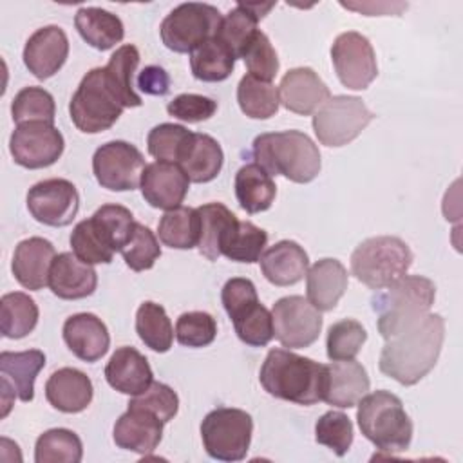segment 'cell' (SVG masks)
Wrapping results in <instances>:
<instances>
[{
    "mask_svg": "<svg viewBox=\"0 0 463 463\" xmlns=\"http://www.w3.org/2000/svg\"><path fill=\"white\" fill-rule=\"evenodd\" d=\"M445 320L438 313H427L421 320L385 340L380 353V371L402 385H414L427 376L441 353Z\"/></svg>",
    "mask_w": 463,
    "mask_h": 463,
    "instance_id": "1",
    "label": "cell"
},
{
    "mask_svg": "<svg viewBox=\"0 0 463 463\" xmlns=\"http://www.w3.org/2000/svg\"><path fill=\"white\" fill-rule=\"evenodd\" d=\"M259 382L268 394L279 400L315 405L322 402L326 365L289 349H271L259 371Z\"/></svg>",
    "mask_w": 463,
    "mask_h": 463,
    "instance_id": "2",
    "label": "cell"
},
{
    "mask_svg": "<svg viewBox=\"0 0 463 463\" xmlns=\"http://www.w3.org/2000/svg\"><path fill=\"white\" fill-rule=\"evenodd\" d=\"M251 154L269 175H284L300 184L313 181L322 168L318 146L300 130L260 134L253 139Z\"/></svg>",
    "mask_w": 463,
    "mask_h": 463,
    "instance_id": "3",
    "label": "cell"
},
{
    "mask_svg": "<svg viewBox=\"0 0 463 463\" xmlns=\"http://www.w3.org/2000/svg\"><path fill=\"white\" fill-rule=\"evenodd\" d=\"M436 298V286L423 275H403L387 288L376 289L371 307L378 315V331L389 340L421 320Z\"/></svg>",
    "mask_w": 463,
    "mask_h": 463,
    "instance_id": "4",
    "label": "cell"
},
{
    "mask_svg": "<svg viewBox=\"0 0 463 463\" xmlns=\"http://www.w3.org/2000/svg\"><path fill=\"white\" fill-rule=\"evenodd\" d=\"M356 421L362 434L382 452H405L412 441V421L403 402L389 391L365 394L358 403Z\"/></svg>",
    "mask_w": 463,
    "mask_h": 463,
    "instance_id": "5",
    "label": "cell"
},
{
    "mask_svg": "<svg viewBox=\"0 0 463 463\" xmlns=\"http://www.w3.org/2000/svg\"><path fill=\"white\" fill-rule=\"evenodd\" d=\"M412 264L411 248L394 235L362 241L351 253L353 275L371 289H382L407 275Z\"/></svg>",
    "mask_w": 463,
    "mask_h": 463,
    "instance_id": "6",
    "label": "cell"
},
{
    "mask_svg": "<svg viewBox=\"0 0 463 463\" xmlns=\"http://www.w3.org/2000/svg\"><path fill=\"white\" fill-rule=\"evenodd\" d=\"M123 103L112 89L105 69H90L80 81L69 103V114L78 130L98 134L109 130L121 116Z\"/></svg>",
    "mask_w": 463,
    "mask_h": 463,
    "instance_id": "7",
    "label": "cell"
},
{
    "mask_svg": "<svg viewBox=\"0 0 463 463\" xmlns=\"http://www.w3.org/2000/svg\"><path fill=\"white\" fill-rule=\"evenodd\" d=\"M253 434L251 416L235 407H217L201 423V439L206 454L219 461L246 458Z\"/></svg>",
    "mask_w": 463,
    "mask_h": 463,
    "instance_id": "8",
    "label": "cell"
},
{
    "mask_svg": "<svg viewBox=\"0 0 463 463\" xmlns=\"http://www.w3.org/2000/svg\"><path fill=\"white\" fill-rule=\"evenodd\" d=\"M222 14L215 5L184 2L174 7L161 22L163 43L174 52H192L199 43L217 34Z\"/></svg>",
    "mask_w": 463,
    "mask_h": 463,
    "instance_id": "9",
    "label": "cell"
},
{
    "mask_svg": "<svg viewBox=\"0 0 463 463\" xmlns=\"http://www.w3.org/2000/svg\"><path fill=\"white\" fill-rule=\"evenodd\" d=\"M373 118L374 114L360 98L338 94L313 114V130L322 145L344 146L356 139Z\"/></svg>",
    "mask_w": 463,
    "mask_h": 463,
    "instance_id": "10",
    "label": "cell"
},
{
    "mask_svg": "<svg viewBox=\"0 0 463 463\" xmlns=\"http://www.w3.org/2000/svg\"><path fill=\"white\" fill-rule=\"evenodd\" d=\"M273 336L288 349H304L318 340L322 331L320 311L304 297L289 295L273 304Z\"/></svg>",
    "mask_w": 463,
    "mask_h": 463,
    "instance_id": "11",
    "label": "cell"
},
{
    "mask_svg": "<svg viewBox=\"0 0 463 463\" xmlns=\"http://www.w3.org/2000/svg\"><path fill=\"white\" fill-rule=\"evenodd\" d=\"M145 166L143 154L127 141H109L92 156L96 181L112 192L136 190L141 184Z\"/></svg>",
    "mask_w": 463,
    "mask_h": 463,
    "instance_id": "12",
    "label": "cell"
},
{
    "mask_svg": "<svg viewBox=\"0 0 463 463\" xmlns=\"http://www.w3.org/2000/svg\"><path fill=\"white\" fill-rule=\"evenodd\" d=\"M331 61L340 83L353 90L367 89L378 76L374 49L371 42L356 31H347L335 38Z\"/></svg>",
    "mask_w": 463,
    "mask_h": 463,
    "instance_id": "13",
    "label": "cell"
},
{
    "mask_svg": "<svg viewBox=\"0 0 463 463\" xmlns=\"http://www.w3.org/2000/svg\"><path fill=\"white\" fill-rule=\"evenodd\" d=\"M63 148V136L52 123H22L9 137V152L14 163L29 170L54 165Z\"/></svg>",
    "mask_w": 463,
    "mask_h": 463,
    "instance_id": "14",
    "label": "cell"
},
{
    "mask_svg": "<svg viewBox=\"0 0 463 463\" xmlns=\"http://www.w3.org/2000/svg\"><path fill=\"white\" fill-rule=\"evenodd\" d=\"M27 210L34 221L61 228L74 221L80 210V194L67 179H45L29 188Z\"/></svg>",
    "mask_w": 463,
    "mask_h": 463,
    "instance_id": "15",
    "label": "cell"
},
{
    "mask_svg": "<svg viewBox=\"0 0 463 463\" xmlns=\"http://www.w3.org/2000/svg\"><path fill=\"white\" fill-rule=\"evenodd\" d=\"M45 365V354L40 349L2 351L0 353V391L2 418L9 414L14 398L31 402L34 398V380Z\"/></svg>",
    "mask_w": 463,
    "mask_h": 463,
    "instance_id": "16",
    "label": "cell"
},
{
    "mask_svg": "<svg viewBox=\"0 0 463 463\" xmlns=\"http://www.w3.org/2000/svg\"><path fill=\"white\" fill-rule=\"evenodd\" d=\"M139 188L152 208L174 210L184 201L190 179L177 163L154 161L145 166Z\"/></svg>",
    "mask_w": 463,
    "mask_h": 463,
    "instance_id": "17",
    "label": "cell"
},
{
    "mask_svg": "<svg viewBox=\"0 0 463 463\" xmlns=\"http://www.w3.org/2000/svg\"><path fill=\"white\" fill-rule=\"evenodd\" d=\"M69 56V38L60 25L36 29L25 42L24 63L33 76L47 80L54 76Z\"/></svg>",
    "mask_w": 463,
    "mask_h": 463,
    "instance_id": "18",
    "label": "cell"
},
{
    "mask_svg": "<svg viewBox=\"0 0 463 463\" xmlns=\"http://www.w3.org/2000/svg\"><path fill=\"white\" fill-rule=\"evenodd\" d=\"M329 98V87L311 67H295L288 71L279 85L280 103L300 116L315 114Z\"/></svg>",
    "mask_w": 463,
    "mask_h": 463,
    "instance_id": "19",
    "label": "cell"
},
{
    "mask_svg": "<svg viewBox=\"0 0 463 463\" xmlns=\"http://www.w3.org/2000/svg\"><path fill=\"white\" fill-rule=\"evenodd\" d=\"M365 367L353 360H331L326 365V383L322 402L338 409L354 407L369 391Z\"/></svg>",
    "mask_w": 463,
    "mask_h": 463,
    "instance_id": "20",
    "label": "cell"
},
{
    "mask_svg": "<svg viewBox=\"0 0 463 463\" xmlns=\"http://www.w3.org/2000/svg\"><path fill=\"white\" fill-rule=\"evenodd\" d=\"M163 425L154 412L128 405L127 412L116 420L112 438L119 449L146 456L157 449L163 438Z\"/></svg>",
    "mask_w": 463,
    "mask_h": 463,
    "instance_id": "21",
    "label": "cell"
},
{
    "mask_svg": "<svg viewBox=\"0 0 463 463\" xmlns=\"http://www.w3.org/2000/svg\"><path fill=\"white\" fill-rule=\"evenodd\" d=\"M56 250L51 241L43 237H29L16 244L11 269L20 286L31 291H38L49 286V273Z\"/></svg>",
    "mask_w": 463,
    "mask_h": 463,
    "instance_id": "22",
    "label": "cell"
},
{
    "mask_svg": "<svg viewBox=\"0 0 463 463\" xmlns=\"http://www.w3.org/2000/svg\"><path fill=\"white\" fill-rule=\"evenodd\" d=\"M96 286L98 273L92 264L80 260L71 251L54 257L49 273V288L58 298L80 300L92 295Z\"/></svg>",
    "mask_w": 463,
    "mask_h": 463,
    "instance_id": "23",
    "label": "cell"
},
{
    "mask_svg": "<svg viewBox=\"0 0 463 463\" xmlns=\"http://www.w3.org/2000/svg\"><path fill=\"white\" fill-rule=\"evenodd\" d=\"M67 347L83 362H98L110 345V335L103 320L92 313H76L63 322Z\"/></svg>",
    "mask_w": 463,
    "mask_h": 463,
    "instance_id": "24",
    "label": "cell"
},
{
    "mask_svg": "<svg viewBox=\"0 0 463 463\" xmlns=\"http://www.w3.org/2000/svg\"><path fill=\"white\" fill-rule=\"evenodd\" d=\"M107 383L128 396H137L145 392L152 382L154 373L148 360L136 347H118L105 365Z\"/></svg>",
    "mask_w": 463,
    "mask_h": 463,
    "instance_id": "25",
    "label": "cell"
},
{
    "mask_svg": "<svg viewBox=\"0 0 463 463\" xmlns=\"http://www.w3.org/2000/svg\"><path fill=\"white\" fill-rule=\"evenodd\" d=\"M94 396L90 378L74 367L54 371L45 382V398L60 412L76 414L85 411Z\"/></svg>",
    "mask_w": 463,
    "mask_h": 463,
    "instance_id": "26",
    "label": "cell"
},
{
    "mask_svg": "<svg viewBox=\"0 0 463 463\" xmlns=\"http://www.w3.org/2000/svg\"><path fill=\"white\" fill-rule=\"evenodd\" d=\"M275 7V2L259 4L239 2L226 16H222L221 25L217 29V38L233 52L235 58H242L244 51L251 43L253 36L257 34V24L262 20L269 9Z\"/></svg>",
    "mask_w": 463,
    "mask_h": 463,
    "instance_id": "27",
    "label": "cell"
},
{
    "mask_svg": "<svg viewBox=\"0 0 463 463\" xmlns=\"http://www.w3.org/2000/svg\"><path fill=\"white\" fill-rule=\"evenodd\" d=\"M224 154L221 145L208 134L192 132L184 141L177 165L192 183H210L222 168Z\"/></svg>",
    "mask_w": 463,
    "mask_h": 463,
    "instance_id": "28",
    "label": "cell"
},
{
    "mask_svg": "<svg viewBox=\"0 0 463 463\" xmlns=\"http://www.w3.org/2000/svg\"><path fill=\"white\" fill-rule=\"evenodd\" d=\"M347 269L336 259H320L306 273L307 300L318 311H331L347 289Z\"/></svg>",
    "mask_w": 463,
    "mask_h": 463,
    "instance_id": "29",
    "label": "cell"
},
{
    "mask_svg": "<svg viewBox=\"0 0 463 463\" xmlns=\"http://www.w3.org/2000/svg\"><path fill=\"white\" fill-rule=\"evenodd\" d=\"M262 275L273 286H293L304 279L309 257L295 241H280L269 246L259 259Z\"/></svg>",
    "mask_w": 463,
    "mask_h": 463,
    "instance_id": "30",
    "label": "cell"
},
{
    "mask_svg": "<svg viewBox=\"0 0 463 463\" xmlns=\"http://www.w3.org/2000/svg\"><path fill=\"white\" fill-rule=\"evenodd\" d=\"M80 36L98 51H109L125 36L123 22L118 14L101 7H80L74 16Z\"/></svg>",
    "mask_w": 463,
    "mask_h": 463,
    "instance_id": "31",
    "label": "cell"
},
{
    "mask_svg": "<svg viewBox=\"0 0 463 463\" xmlns=\"http://www.w3.org/2000/svg\"><path fill=\"white\" fill-rule=\"evenodd\" d=\"M235 195L248 213L266 212L277 195L273 177L257 163H246L235 174Z\"/></svg>",
    "mask_w": 463,
    "mask_h": 463,
    "instance_id": "32",
    "label": "cell"
},
{
    "mask_svg": "<svg viewBox=\"0 0 463 463\" xmlns=\"http://www.w3.org/2000/svg\"><path fill=\"white\" fill-rule=\"evenodd\" d=\"M268 242L266 230L250 221L235 219L221 237V255L235 262L253 264L260 259Z\"/></svg>",
    "mask_w": 463,
    "mask_h": 463,
    "instance_id": "33",
    "label": "cell"
},
{
    "mask_svg": "<svg viewBox=\"0 0 463 463\" xmlns=\"http://www.w3.org/2000/svg\"><path fill=\"white\" fill-rule=\"evenodd\" d=\"M233 65V52L217 36L204 40L190 52L192 74L201 81H224L232 74Z\"/></svg>",
    "mask_w": 463,
    "mask_h": 463,
    "instance_id": "34",
    "label": "cell"
},
{
    "mask_svg": "<svg viewBox=\"0 0 463 463\" xmlns=\"http://www.w3.org/2000/svg\"><path fill=\"white\" fill-rule=\"evenodd\" d=\"M199 233V212L197 208L190 206H177L174 210H166L157 224L159 241L174 250H190L197 246Z\"/></svg>",
    "mask_w": 463,
    "mask_h": 463,
    "instance_id": "35",
    "label": "cell"
},
{
    "mask_svg": "<svg viewBox=\"0 0 463 463\" xmlns=\"http://www.w3.org/2000/svg\"><path fill=\"white\" fill-rule=\"evenodd\" d=\"M36 302L22 291L5 293L0 298V331L5 338H24L38 324Z\"/></svg>",
    "mask_w": 463,
    "mask_h": 463,
    "instance_id": "36",
    "label": "cell"
},
{
    "mask_svg": "<svg viewBox=\"0 0 463 463\" xmlns=\"http://www.w3.org/2000/svg\"><path fill=\"white\" fill-rule=\"evenodd\" d=\"M137 65H139V51L136 45L127 43L116 49L109 63L103 67L112 89L119 96L125 109L143 105L139 94L134 90V72Z\"/></svg>",
    "mask_w": 463,
    "mask_h": 463,
    "instance_id": "37",
    "label": "cell"
},
{
    "mask_svg": "<svg viewBox=\"0 0 463 463\" xmlns=\"http://www.w3.org/2000/svg\"><path fill=\"white\" fill-rule=\"evenodd\" d=\"M237 101L241 110L251 119H268L277 114L280 105L279 89L271 81L259 80L251 74L241 78Z\"/></svg>",
    "mask_w": 463,
    "mask_h": 463,
    "instance_id": "38",
    "label": "cell"
},
{
    "mask_svg": "<svg viewBox=\"0 0 463 463\" xmlns=\"http://www.w3.org/2000/svg\"><path fill=\"white\" fill-rule=\"evenodd\" d=\"M136 333L141 342L156 353H166L174 342V327L165 307L152 300H146L137 307Z\"/></svg>",
    "mask_w": 463,
    "mask_h": 463,
    "instance_id": "39",
    "label": "cell"
},
{
    "mask_svg": "<svg viewBox=\"0 0 463 463\" xmlns=\"http://www.w3.org/2000/svg\"><path fill=\"white\" fill-rule=\"evenodd\" d=\"M83 445L76 432L69 429H49L38 436L34 445L36 463H80Z\"/></svg>",
    "mask_w": 463,
    "mask_h": 463,
    "instance_id": "40",
    "label": "cell"
},
{
    "mask_svg": "<svg viewBox=\"0 0 463 463\" xmlns=\"http://www.w3.org/2000/svg\"><path fill=\"white\" fill-rule=\"evenodd\" d=\"M90 221L105 244L116 253L125 248L132 237L136 221L128 208L121 204H103L92 215Z\"/></svg>",
    "mask_w": 463,
    "mask_h": 463,
    "instance_id": "41",
    "label": "cell"
},
{
    "mask_svg": "<svg viewBox=\"0 0 463 463\" xmlns=\"http://www.w3.org/2000/svg\"><path fill=\"white\" fill-rule=\"evenodd\" d=\"M201 219L199 233V253L208 260H217L221 257V237L224 230L237 219L232 210L222 203H208L197 208Z\"/></svg>",
    "mask_w": 463,
    "mask_h": 463,
    "instance_id": "42",
    "label": "cell"
},
{
    "mask_svg": "<svg viewBox=\"0 0 463 463\" xmlns=\"http://www.w3.org/2000/svg\"><path fill=\"white\" fill-rule=\"evenodd\" d=\"M56 105L54 98L43 87H24L11 103V116L16 125L22 123H52L54 125Z\"/></svg>",
    "mask_w": 463,
    "mask_h": 463,
    "instance_id": "43",
    "label": "cell"
},
{
    "mask_svg": "<svg viewBox=\"0 0 463 463\" xmlns=\"http://www.w3.org/2000/svg\"><path fill=\"white\" fill-rule=\"evenodd\" d=\"M235 333L241 342L251 347H264L273 338V318L271 311L262 306L260 302H255L248 306L242 313H239L235 318H232Z\"/></svg>",
    "mask_w": 463,
    "mask_h": 463,
    "instance_id": "44",
    "label": "cell"
},
{
    "mask_svg": "<svg viewBox=\"0 0 463 463\" xmlns=\"http://www.w3.org/2000/svg\"><path fill=\"white\" fill-rule=\"evenodd\" d=\"M367 340V333L358 320L344 318L335 322L326 338L329 360H353Z\"/></svg>",
    "mask_w": 463,
    "mask_h": 463,
    "instance_id": "45",
    "label": "cell"
},
{
    "mask_svg": "<svg viewBox=\"0 0 463 463\" xmlns=\"http://www.w3.org/2000/svg\"><path fill=\"white\" fill-rule=\"evenodd\" d=\"M315 439L331 449L336 456H345L353 443V423L347 414L327 411L315 423Z\"/></svg>",
    "mask_w": 463,
    "mask_h": 463,
    "instance_id": "46",
    "label": "cell"
},
{
    "mask_svg": "<svg viewBox=\"0 0 463 463\" xmlns=\"http://www.w3.org/2000/svg\"><path fill=\"white\" fill-rule=\"evenodd\" d=\"M121 255L125 259V264L130 269L145 271V269H150L156 264V260L161 257V246L157 237L148 226L136 222L132 237L121 250Z\"/></svg>",
    "mask_w": 463,
    "mask_h": 463,
    "instance_id": "47",
    "label": "cell"
},
{
    "mask_svg": "<svg viewBox=\"0 0 463 463\" xmlns=\"http://www.w3.org/2000/svg\"><path fill=\"white\" fill-rule=\"evenodd\" d=\"M72 253L87 264H109L112 262L114 251L105 244L101 235L96 232L90 217L80 221L71 233Z\"/></svg>",
    "mask_w": 463,
    "mask_h": 463,
    "instance_id": "48",
    "label": "cell"
},
{
    "mask_svg": "<svg viewBox=\"0 0 463 463\" xmlns=\"http://www.w3.org/2000/svg\"><path fill=\"white\" fill-rule=\"evenodd\" d=\"M217 336V322L206 311L183 313L175 322V338L184 347H206Z\"/></svg>",
    "mask_w": 463,
    "mask_h": 463,
    "instance_id": "49",
    "label": "cell"
},
{
    "mask_svg": "<svg viewBox=\"0 0 463 463\" xmlns=\"http://www.w3.org/2000/svg\"><path fill=\"white\" fill-rule=\"evenodd\" d=\"M192 132L177 123H161L156 125L146 137V146L150 156L157 161L177 163L179 152Z\"/></svg>",
    "mask_w": 463,
    "mask_h": 463,
    "instance_id": "50",
    "label": "cell"
},
{
    "mask_svg": "<svg viewBox=\"0 0 463 463\" xmlns=\"http://www.w3.org/2000/svg\"><path fill=\"white\" fill-rule=\"evenodd\" d=\"M242 60L248 67V72L259 80L271 81L279 72L277 51L273 49L269 38L262 31H257L251 43L244 51Z\"/></svg>",
    "mask_w": 463,
    "mask_h": 463,
    "instance_id": "51",
    "label": "cell"
},
{
    "mask_svg": "<svg viewBox=\"0 0 463 463\" xmlns=\"http://www.w3.org/2000/svg\"><path fill=\"white\" fill-rule=\"evenodd\" d=\"M128 405L143 407V409L154 412L163 423H168L177 414L179 398L170 385L161 383V382H152V385L145 392L134 396L128 402Z\"/></svg>",
    "mask_w": 463,
    "mask_h": 463,
    "instance_id": "52",
    "label": "cell"
},
{
    "mask_svg": "<svg viewBox=\"0 0 463 463\" xmlns=\"http://www.w3.org/2000/svg\"><path fill=\"white\" fill-rule=\"evenodd\" d=\"M166 110L170 116L181 121L201 123L215 114L217 101L203 94H179L172 101H168Z\"/></svg>",
    "mask_w": 463,
    "mask_h": 463,
    "instance_id": "53",
    "label": "cell"
},
{
    "mask_svg": "<svg viewBox=\"0 0 463 463\" xmlns=\"http://www.w3.org/2000/svg\"><path fill=\"white\" fill-rule=\"evenodd\" d=\"M221 300L224 306V311L228 313L230 320L235 318L239 313H242L248 306L259 302V295L255 289V284L250 279L244 277H233L230 279L221 291Z\"/></svg>",
    "mask_w": 463,
    "mask_h": 463,
    "instance_id": "54",
    "label": "cell"
},
{
    "mask_svg": "<svg viewBox=\"0 0 463 463\" xmlns=\"http://www.w3.org/2000/svg\"><path fill=\"white\" fill-rule=\"evenodd\" d=\"M137 87L150 96H166L170 90V76L163 67L148 65L139 72Z\"/></svg>",
    "mask_w": 463,
    "mask_h": 463,
    "instance_id": "55",
    "label": "cell"
}]
</instances>
